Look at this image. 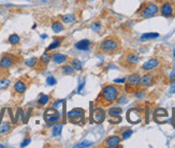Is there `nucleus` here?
Masks as SVG:
<instances>
[{"mask_svg": "<svg viewBox=\"0 0 175 148\" xmlns=\"http://www.w3.org/2000/svg\"><path fill=\"white\" fill-rule=\"evenodd\" d=\"M156 81L155 74L152 72H147L144 75H142L140 79V87L141 88H147V87H151L154 85Z\"/></svg>", "mask_w": 175, "mask_h": 148, "instance_id": "6e6552de", "label": "nucleus"}, {"mask_svg": "<svg viewBox=\"0 0 175 148\" xmlns=\"http://www.w3.org/2000/svg\"><path fill=\"white\" fill-rule=\"evenodd\" d=\"M90 45H91L90 41L87 39H84V40H81V41L75 43L74 47L77 49H79V51H88V49L90 48Z\"/></svg>", "mask_w": 175, "mask_h": 148, "instance_id": "dca6fc26", "label": "nucleus"}, {"mask_svg": "<svg viewBox=\"0 0 175 148\" xmlns=\"http://www.w3.org/2000/svg\"><path fill=\"white\" fill-rule=\"evenodd\" d=\"M174 126H175V116H174Z\"/></svg>", "mask_w": 175, "mask_h": 148, "instance_id": "49530a36", "label": "nucleus"}, {"mask_svg": "<svg viewBox=\"0 0 175 148\" xmlns=\"http://www.w3.org/2000/svg\"><path fill=\"white\" fill-rule=\"evenodd\" d=\"M67 59H68V57H67L66 55L61 54V53L56 52V53H54V54L52 55V60L57 64L64 63V62L67 61Z\"/></svg>", "mask_w": 175, "mask_h": 148, "instance_id": "f3484780", "label": "nucleus"}, {"mask_svg": "<svg viewBox=\"0 0 175 148\" xmlns=\"http://www.w3.org/2000/svg\"><path fill=\"white\" fill-rule=\"evenodd\" d=\"M91 30L94 32H97V33H99V32H101L102 30V25L100 22H96V23H92L90 26Z\"/></svg>", "mask_w": 175, "mask_h": 148, "instance_id": "473e14b6", "label": "nucleus"}, {"mask_svg": "<svg viewBox=\"0 0 175 148\" xmlns=\"http://www.w3.org/2000/svg\"><path fill=\"white\" fill-rule=\"evenodd\" d=\"M11 85V81L9 79H0V90H5Z\"/></svg>", "mask_w": 175, "mask_h": 148, "instance_id": "2f4dec72", "label": "nucleus"}, {"mask_svg": "<svg viewBox=\"0 0 175 148\" xmlns=\"http://www.w3.org/2000/svg\"><path fill=\"white\" fill-rule=\"evenodd\" d=\"M12 130V125L10 122H1L0 123V135L9 133Z\"/></svg>", "mask_w": 175, "mask_h": 148, "instance_id": "6ab92c4d", "label": "nucleus"}, {"mask_svg": "<svg viewBox=\"0 0 175 148\" xmlns=\"http://www.w3.org/2000/svg\"><path fill=\"white\" fill-rule=\"evenodd\" d=\"M140 79L141 75L139 73L130 74L126 79L127 90H136L140 87Z\"/></svg>", "mask_w": 175, "mask_h": 148, "instance_id": "0eeeda50", "label": "nucleus"}, {"mask_svg": "<svg viewBox=\"0 0 175 148\" xmlns=\"http://www.w3.org/2000/svg\"><path fill=\"white\" fill-rule=\"evenodd\" d=\"M123 113V109L120 107H112L109 109V115L111 117H118Z\"/></svg>", "mask_w": 175, "mask_h": 148, "instance_id": "cd10ccee", "label": "nucleus"}, {"mask_svg": "<svg viewBox=\"0 0 175 148\" xmlns=\"http://www.w3.org/2000/svg\"><path fill=\"white\" fill-rule=\"evenodd\" d=\"M15 62L14 57L11 55H3L0 58V70H8L12 67Z\"/></svg>", "mask_w": 175, "mask_h": 148, "instance_id": "9b49d317", "label": "nucleus"}, {"mask_svg": "<svg viewBox=\"0 0 175 148\" xmlns=\"http://www.w3.org/2000/svg\"><path fill=\"white\" fill-rule=\"evenodd\" d=\"M120 142H121V137H119L118 135H111L106 138L104 145L108 148H115V147H118Z\"/></svg>", "mask_w": 175, "mask_h": 148, "instance_id": "ddd939ff", "label": "nucleus"}, {"mask_svg": "<svg viewBox=\"0 0 175 148\" xmlns=\"http://www.w3.org/2000/svg\"><path fill=\"white\" fill-rule=\"evenodd\" d=\"M170 79H171V82H172V83H175V74H172V75H171Z\"/></svg>", "mask_w": 175, "mask_h": 148, "instance_id": "37998d69", "label": "nucleus"}, {"mask_svg": "<svg viewBox=\"0 0 175 148\" xmlns=\"http://www.w3.org/2000/svg\"><path fill=\"white\" fill-rule=\"evenodd\" d=\"M49 100H51V97H49L48 94H42L40 96V98L38 99V105H39L40 107H43V106H45L46 104H48Z\"/></svg>", "mask_w": 175, "mask_h": 148, "instance_id": "aec40b11", "label": "nucleus"}, {"mask_svg": "<svg viewBox=\"0 0 175 148\" xmlns=\"http://www.w3.org/2000/svg\"><path fill=\"white\" fill-rule=\"evenodd\" d=\"M0 148H5V145H2V144H0Z\"/></svg>", "mask_w": 175, "mask_h": 148, "instance_id": "a18cd8bd", "label": "nucleus"}, {"mask_svg": "<svg viewBox=\"0 0 175 148\" xmlns=\"http://www.w3.org/2000/svg\"><path fill=\"white\" fill-rule=\"evenodd\" d=\"M61 72L66 75H72L74 73V69L71 64H64L61 67Z\"/></svg>", "mask_w": 175, "mask_h": 148, "instance_id": "c85d7f7f", "label": "nucleus"}, {"mask_svg": "<svg viewBox=\"0 0 175 148\" xmlns=\"http://www.w3.org/2000/svg\"><path fill=\"white\" fill-rule=\"evenodd\" d=\"M31 142V140H30L29 137H27V138H25L24 141L22 142V144H20V147H26V146H28L29 145V143Z\"/></svg>", "mask_w": 175, "mask_h": 148, "instance_id": "e433bc0d", "label": "nucleus"}, {"mask_svg": "<svg viewBox=\"0 0 175 148\" xmlns=\"http://www.w3.org/2000/svg\"><path fill=\"white\" fill-rule=\"evenodd\" d=\"M46 84L48 86H54L57 84V79L54 76H47L46 77Z\"/></svg>", "mask_w": 175, "mask_h": 148, "instance_id": "c9c22d12", "label": "nucleus"}, {"mask_svg": "<svg viewBox=\"0 0 175 148\" xmlns=\"http://www.w3.org/2000/svg\"><path fill=\"white\" fill-rule=\"evenodd\" d=\"M159 12L162 16L164 17H172L174 15V8H173L172 3L169 1H164L162 5L159 7Z\"/></svg>", "mask_w": 175, "mask_h": 148, "instance_id": "9d476101", "label": "nucleus"}, {"mask_svg": "<svg viewBox=\"0 0 175 148\" xmlns=\"http://www.w3.org/2000/svg\"><path fill=\"white\" fill-rule=\"evenodd\" d=\"M38 62H39V59H38L37 57H31L29 59L25 60V64H26L28 68H35L38 64Z\"/></svg>", "mask_w": 175, "mask_h": 148, "instance_id": "393cba45", "label": "nucleus"}, {"mask_svg": "<svg viewBox=\"0 0 175 148\" xmlns=\"http://www.w3.org/2000/svg\"><path fill=\"white\" fill-rule=\"evenodd\" d=\"M119 48H120V42L118 38L116 37L106 38L99 44V51L104 54H114L118 52Z\"/></svg>", "mask_w": 175, "mask_h": 148, "instance_id": "f03ea898", "label": "nucleus"}, {"mask_svg": "<svg viewBox=\"0 0 175 148\" xmlns=\"http://www.w3.org/2000/svg\"><path fill=\"white\" fill-rule=\"evenodd\" d=\"M170 94H175V83H172V85H171Z\"/></svg>", "mask_w": 175, "mask_h": 148, "instance_id": "ea45409f", "label": "nucleus"}, {"mask_svg": "<svg viewBox=\"0 0 175 148\" xmlns=\"http://www.w3.org/2000/svg\"><path fill=\"white\" fill-rule=\"evenodd\" d=\"M174 55H175V49H174Z\"/></svg>", "mask_w": 175, "mask_h": 148, "instance_id": "de8ad7c7", "label": "nucleus"}, {"mask_svg": "<svg viewBox=\"0 0 175 148\" xmlns=\"http://www.w3.org/2000/svg\"><path fill=\"white\" fill-rule=\"evenodd\" d=\"M71 66L73 67L74 71H81V70L83 69V63H82L81 60L77 59V58H74V59L72 60Z\"/></svg>", "mask_w": 175, "mask_h": 148, "instance_id": "a878e982", "label": "nucleus"}, {"mask_svg": "<svg viewBox=\"0 0 175 148\" xmlns=\"http://www.w3.org/2000/svg\"><path fill=\"white\" fill-rule=\"evenodd\" d=\"M46 37H47L46 35H41V38H42V39H45V38H46Z\"/></svg>", "mask_w": 175, "mask_h": 148, "instance_id": "c03bdc74", "label": "nucleus"}, {"mask_svg": "<svg viewBox=\"0 0 175 148\" xmlns=\"http://www.w3.org/2000/svg\"><path fill=\"white\" fill-rule=\"evenodd\" d=\"M62 131V123H55L53 126V130H52V134L53 136H60Z\"/></svg>", "mask_w": 175, "mask_h": 148, "instance_id": "5701e85b", "label": "nucleus"}, {"mask_svg": "<svg viewBox=\"0 0 175 148\" xmlns=\"http://www.w3.org/2000/svg\"><path fill=\"white\" fill-rule=\"evenodd\" d=\"M133 131L130 130V129H127V130L123 131V133H121V140H127V138H129L131 135H132Z\"/></svg>", "mask_w": 175, "mask_h": 148, "instance_id": "72a5a7b5", "label": "nucleus"}, {"mask_svg": "<svg viewBox=\"0 0 175 148\" xmlns=\"http://www.w3.org/2000/svg\"><path fill=\"white\" fill-rule=\"evenodd\" d=\"M61 102H64V101H61V100H58V101H56V103H54L53 104V107H55V109H56V107H58V105H59L60 103H61Z\"/></svg>", "mask_w": 175, "mask_h": 148, "instance_id": "a19ab883", "label": "nucleus"}, {"mask_svg": "<svg viewBox=\"0 0 175 148\" xmlns=\"http://www.w3.org/2000/svg\"><path fill=\"white\" fill-rule=\"evenodd\" d=\"M119 94H120V89L115 85H106L103 87L101 94L99 96V101L100 104L103 106L110 105V104L114 103L117 101L119 98Z\"/></svg>", "mask_w": 175, "mask_h": 148, "instance_id": "f257e3e1", "label": "nucleus"}, {"mask_svg": "<svg viewBox=\"0 0 175 148\" xmlns=\"http://www.w3.org/2000/svg\"><path fill=\"white\" fill-rule=\"evenodd\" d=\"M67 116H68L69 119H71V121L73 123H80L82 121V119H84V109H72V111H70L69 113L67 114Z\"/></svg>", "mask_w": 175, "mask_h": 148, "instance_id": "1a4fd4ad", "label": "nucleus"}, {"mask_svg": "<svg viewBox=\"0 0 175 148\" xmlns=\"http://www.w3.org/2000/svg\"><path fill=\"white\" fill-rule=\"evenodd\" d=\"M105 118V112L101 107H97L95 109L94 114H92V119L96 123H101Z\"/></svg>", "mask_w": 175, "mask_h": 148, "instance_id": "4468645a", "label": "nucleus"}, {"mask_svg": "<svg viewBox=\"0 0 175 148\" xmlns=\"http://www.w3.org/2000/svg\"><path fill=\"white\" fill-rule=\"evenodd\" d=\"M158 13H159V5L155 2H147L141 8L139 15L142 18H149L154 17Z\"/></svg>", "mask_w": 175, "mask_h": 148, "instance_id": "20e7f679", "label": "nucleus"}, {"mask_svg": "<svg viewBox=\"0 0 175 148\" xmlns=\"http://www.w3.org/2000/svg\"><path fill=\"white\" fill-rule=\"evenodd\" d=\"M64 25L59 20H55V22L52 23V30L55 33H59V32L64 31Z\"/></svg>", "mask_w": 175, "mask_h": 148, "instance_id": "412c9836", "label": "nucleus"}, {"mask_svg": "<svg viewBox=\"0 0 175 148\" xmlns=\"http://www.w3.org/2000/svg\"><path fill=\"white\" fill-rule=\"evenodd\" d=\"M60 115L59 111H57L55 107H49V109H46L44 111V119L46 122L49 123H55V122H58L60 120Z\"/></svg>", "mask_w": 175, "mask_h": 148, "instance_id": "423d86ee", "label": "nucleus"}, {"mask_svg": "<svg viewBox=\"0 0 175 148\" xmlns=\"http://www.w3.org/2000/svg\"><path fill=\"white\" fill-rule=\"evenodd\" d=\"M92 142H89V141H84V142H81V143H79L77 145H75L74 147L77 148H81V147H90L91 145H92Z\"/></svg>", "mask_w": 175, "mask_h": 148, "instance_id": "f704fd0d", "label": "nucleus"}, {"mask_svg": "<svg viewBox=\"0 0 175 148\" xmlns=\"http://www.w3.org/2000/svg\"><path fill=\"white\" fill-rule=\"evenodd\" d=\"M51 59H52V55L49 54L48 52L42 54V56L40 57V59H39V67L40 66H44L45 67V66L51 61Z\"/></svg>", "mask_w": 175, "mask_h": 148, "instance_id": "a211bd4d", "label": "nucleus"}, {"mask_svg": "<svg viewBox=\"0 0 175 148\" xmlns=\"http://www.w3.org/2000/svg\"><path fill=\"white\" fill-rule=\"evenodd\" d=\"M159 64H160V62H159V60H158L157 58H152V59L146 61L145 63L142 66V70L145 72H152V71H154V70L157 69V68L159 67Z\"/></svg>", "mask_w": 175, "mask_h": 148, "instance_id": "f8f14e48", "label": "nucleus"}, {"mask_svg": "<svg viewBox=\"0 0 175 148\" xmlns=\"http://www.w3.org/2000/svg\"><path fill=\"white\" fill-rule=\"evenodd\" d=\"M60 44H61V39H58V40H54L51 44L47 46L46 48V52H51V51H53V49H57L58 47L60 46Z\"/></svg>", "mask_w": 175, "mask_h": 148, "instance_id": "bb28decb", "label": "nucleus"}, {"mask_svg": "<svg viewBox=\"0 0 175 148\" xmlns=\"http://www.w3.org/2000/svg\"><path fill=\"white\" fill-rule=\"evenodd\" d=\"M159 37V33L157 32H147L141 35V40H149V39H156Z\"/></svg>", "mask_w": 175, "mask_h": 148, "instance_id": "c756f323", "label": "nucleus"}, {"mask_svg": "<svg viewBox=\"0 0 175 148\" xmlns=\"http://www.w3.org/2000/svg\"><path fill=\"white\" fill-rule=\"evenodd\" d=\"M136 97L138 99H141L144 97V91L143 90H140V91H136Z\"/></svg>", "mask_w": 175, "mask_h": 148, "instance_id": "4c0bfd02", "label": "nucleus"}, {"mask_svg": "<svg viewBox=\"0 0 175 148\" xmlns=\"http://www.w3.org/2000/svg\"><path fill=\"white\" fill-rule=\"evenodd\" d=\"M114 83H118V84H125V83H126V79H114Z\"/></svg>", "mask_w": 175, "mask_h": 148, "instance_id": "58836bf2", "label": "nucleus"}, {"mask_svg": "<svg viewBox=\"0 0 175 148\" xmlns=\"http://www.w3.org/2000/svg\"><path fill=\"white\" fill-rule=\"evenodd\" d=\"M8 42L10 43L11 45H17L20 42V37L17 33H12L8 38Z\"/></svg>", "mask_w": 175, "mask_h": 148, "instance_id": "4be33fe9", "label": "nucleus"}, {"mask_svg": "<svg viewBox=\"0 0 175 148\" xmlns=\"http://www.w3.org/2000/svg\"><path fill=\"white\" fill-rule=\"evenodd\" d=\"M13 89H14V91L18 94H23L25 91H26V89H27V84H26V82L23 81V79H18L14 83L13 85Z\"/></svg>", "mask_w": 175, "mask_h": 148, "instance_id": "2eb2a0df", "label": "nucleus"}, {"mask_svg": "<svg viewBox=\"0 0 175 148\" xmlns=\"http://www.w3.org/2000/svg\"><path fill=\"white\" fill-rule=\"evenodd\" d=\"M140 61V57L133 51H126L120 58V64L127 69H132L136 67Z\"/></svg>", "mask_w": 175, "mask_h": 148, "instance_id": "7ed1b4c3", "label": "nucleus"}, {"mask_svg": "<svg viewBox=\"0 0 175 148\" xmlns=\"http://www.w3.org/2000/svg\"><path fill=\"white\" fill-rule=\"evenodd\" d=\"M61 20L64 24H69V23H73L77 20V17L74 14H66L61 16Z\"/></svg>", "mask_w": 175, "mask_h": 148, "instance_id": "b1692460", "label": "nucleus"}, {"mask_svg": "<svg viewBox=\"0 0 175 148\" xmlns=\"http://www.w3.org/2000/svg\"><path fill=\"white\" fill-rule=\"evenodd\" d=\"M167 116H168V112L165 111L164 109H158L157 111H155V113H154L155 119H158L159 117H167Z\"/></svg>", "mask_w": 175, "mask_h": 148, "instance_id": "7c9ffc66", "label": "nucleus"}, {"mask_svg": "<svg viewBox=\"0 0 175 148\" xmlns=\"http://www.w3.org/2000/svg\"><path fill=\"white\" fill-rule=\"evenodd\" d=\"M84 84H85V82H83V83H81V84H80L79 89H77V91H79V92H81V91H82V89L84 88Z\"/></svg>", "mask_w": 175, "mask_h": 148, "instance_id": "79ce46f5", "label": "nucleus"}, {"mask_svg": "<svg viewBox=\"0 0 175 148\" xmlns=\"http://www.w3.org/2000/svg\"><path fill=\"white\" fill-rule=\"evenodd\" d=\"M142 115H143L142 109L139 107H132L127 112V120L132 125H136L142 120Z\"/></svg>", "mask_w": 175, "mask_h": 148, "instance_id": "39448f33", "label": "nucleus"}]
</instances>
